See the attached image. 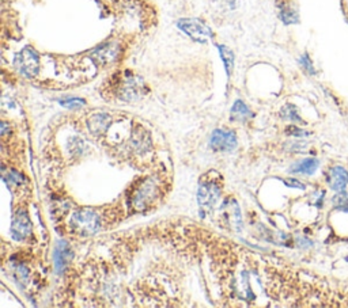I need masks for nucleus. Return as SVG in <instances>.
I'll return each instance as SVG.
<instances>
[{"label": "nucleus", "mask_w": 348, "mask_h": 308, "mask_svg": "<svg viewBox=\"0 0 348 308\" xmlns=\"http://www.w3.org/2000/svg\"><path fill=\"white\" fill-rule=\"evenodd\" d=\"M318 167V161L309 158V159H303V161L298 162L291 167V173H301V174L312 175Z\"/></svg>", "instance_id": "obj_16"}, {"label": "nucleus", "mask_w": 348, "mask_h": 308, "mask_svg": "<svg viewBox=\"0 0 348 308\" xmlns=\"http://www.w3.org/2000/svg\"><path fill=\"white\" fill-rule=\"evenodd\" d=\"M220 198V186L215 181L202 182L199 192H197V203L200 209L204 212H210L214 209L216 203Z\"/></svg>", "instance_id": "obj_5"}, {"label": "nucleus", "mask_w": 348, "mask_h": 308, "mask_svg": "<svg viewBox=\"0 0 348 308\" xmlns=\"http://www.w3.org/2000/svg\"><path fill=\"white\" fill-rule=\"evenodd\" d=\"M159 194V189L158 185L152 178L144 181L132 196V207L136 211H144L148 207H151V204L155 201V198Z\"/></svg>", "instance_id": "obj_3"}, {"label": "nucleus", "mask_w": 348, "mask_h": 308, "mask_svg": "<svg viewBox=\"0 0 348 308\" xmlns=\"http://www.w3.org/2000/svg\"><path fill=\"white\" fill-rule=\"evenodd\" d=\"M109 122L110 118L108 114H96L89 121V126L94 134H101L102 132H105Z\"/></svg>", "instance_id": "obj_14"}, {"label": "nucleus", "mask_w": 348, "mask_h": 308, "mask_svg": "<svg viewBox=\"0 0 348 308\" xmlns=\"http://www.w3.org/2000/svg\"><path fill=\"white\" fill-rule=\"evenodd\" d=\"M177 25L185 34H188L189 37L192 38L193 41L204 44L210 38H212L211 29L203 22H200L199 19H180Z\"/></svg>", "instance_id": "obj_6"}, {"label": "nucleus", "mask_w": 348, "mask_h": 308, "mask_svg": "<svg viewBox=\"0 0 348 308\" xmlns=\"http://www.w3.org/2000/svg\"><path fill=\"white\" fill-rule=\"evenodd\" d=\"M14 273H15V277H17V280H21V281H25L26 278H28V274L29 271L26 267L23 266V265H21V263H18V265H15L14 266Z\"/></svg>", "instance_id": "obj_23"}, {"label": "nucleus", "mask_w": 348, "mask_h": 308, "mask_svg": "<svg viewBox=\"0 0 348 308\" xmlns=\"http://www.w3.org/2000/svg\"><path fill=\"white\" fill-rule=\"evenodd\" d=\"M211 147L215 151H233L237 147V136L231 130L216 129L211 136Z\"/></svg>", "instance_id": "obj_8"}, {"label": "nucleus", "mask_w": 348, "mask_h": 308, "mask_svg": "<svg viewBox=\"0 0 348 308\" xmlns=\"http://www.w3.org/2000/svg\"><path fill=\"white\" fill-rule=\"evenodd\" d=\"M143 88H144V84H143L142 79L129 74V72L121 75L117 80V86H116L119 98L128 102L135 101V99L142 97Z\"/></svg>", "instance_id": "obj_2"}, {"label": "nucleus", "mask_w": 348, "mask_h": 308, "mask_svg": "<svg viewBox=\"0 0 348 308\" xmlns=\"http://www.w3.org/2000/svg\"><path fill=\"white\" fill-rule=\"evenodd\" d=\"M330 188L336 192H343L348 185V173L341 166H334L329 170L328 174Z\"/></svg>", "instance_id": "obj_11"}, {"label": "nucleus", "mask_w": 348, "mask_h": 308, "mask_svg": "<svg viewBox=\"0 0 348 308\" xmlns=\"http://www.w3.org/2000/svg\"><path fill=\"white\" fill-rule=\"evenodd\" d=\"M14 63L19 72L26 78H34L40 71V57L30 46L23 48L22 51L15 56Z\"/></svg>", "instance_id": "obj_4"}, {"label": "nucleus", "mask_w": 348, "mask_h": 308, "mask_svg": "<svg viewBox=\"0 0 348 308\" xmlns=\"http://www.w3.org/2000/svg\"><path fill=\"white\" fill-rule=\"evenodd\" d=\"M33 232V224L26 211H19L15 213L11 223V234L15 240H25Z\"/></svg>", "instance_id": "obj_7"}, {"label": "nucleus", "mask_w": 348, "mask_h": 308, "mask_svg": "<svg viewBox=\"0 0 348 308\" xmlns=\"http://www.w3.org/2000/svg\"><path fill=\"white\" fill-rule=\"evenodd\" d=\"M333 203H334V207L337 208V209L348 212V197H347V194L344 193V190L333 198Z\"/></svg>", "instance_id": "obj_19"}, {"label": "nucleus", "mask_w": 348, "mask_h": 308, "mask_svg": "<svg viewBox=\"0 0 348 308\" xmlns=\"http://www.w3.org/2000/svg\"><path fill=\"white\" fill-rule=\"evenodd\" d=\"M253 117V113L249 110L242 101H237L234 103L233 109H231V118L234 121H239V122H243V121L250 120Z\"/></svg>", "instance_id": "obj_15"}, {"label": "nucleus", "mask_w": 348, "mask_h": 308, "mask_svg": "<svg viewBox=\"0 0 348 308\" xmlns=\"http://www.w3.org/2000/svg\"><path fill=\"white\" fill-rule=\"evenodd\" d=\"M120 55V45L117 42H108L100 46L98 49L94 51L93 57L101 64H110L119 57Z\"/></svg>", "instance_id": "obj_9"}, {"label": "nucleus", "mask_w": 348, "mask_h": 308, "mask_svg": "<svg viewBox=\"0 0 348 308\" xmlns=\"http://www.w3.org/2000/svg\"><path fill=\"white\" fill-rule=\"evenodd\" d=\"M278 9H279L280 19H282L286 25L298 23V21H299V14H298V10L294 7L291 0H278Z\"/></svg>", "instance_id": "obj_12"}, {"label": "nucleus", "mask_w": 348, "mask_h": 308, "mask_svg": "<svg viewBox=\"0 0 348 308\" xmlns=\"http://www.w3.org/2000/svg\"><path fill=\"white\" fill-rule=\"evenodd\" d=\"M222 211H223L222 215L227 221V224L234 227L237 231L241 230V211H239L237 203L231 201V204H229V201H227L222 208Z\"/></svg>", "instance_id": "obj_13"}, {"label": "nucleus", "mask_w": 348, "mask_h": 308, "mask_svg": "<svg viewBox=\"0 0 348 308\" xmlns=\"http://www.w3.org/2000/svg\"><path fill=\"white\" fill-rule=\"evenodd\" d=\"M72 259V251L69 248L68 243L61 240L57 243L55 248V267L57 273H61L64 270L67 265L69 263V261Z\"/></svg>", "instance_id": "obj_10"}, {"label": "nucleus", "mask_w": 348, "mask_h": 308, "mask_svg": "<svg viewBox=\"0 0 348 308\" xmlns=\"http://www.w3.org/2000/svg\"><path fill=\"white\" fill-rule=\"evenodd\" d=\"M60 103L64 106V107L73 109V107H80V106L84 105V101L80 99V98H67L64 101H60Z\"/></svg>", "instance_id": "obj_22"}, {"label": "nucleus", "mask_w": 348, "mask_h": 308, "mask_svg": "<svg viewBox=\"0 0 348 308\" xmlns=\"http://www.w3.org/2000/svg\"><path fill=\"white\" fill-rule=\"evenodd\" d=\"M299 63H301V65L305 68V71H306L307 74H310V75L316 74V69H314V67H313V63L312 60H310L309 55H306V53L302 55V57L299 59Z\"/></svg>", "instance_id": "obj_20"}, {"label": "nucleus", "mask_w": 348, "mask_h": 308, "mask_svg": "<svg viewBox=\"0 0 348 308\" xmlns=\"http://www.w3.org/2000/svg\"><path fill=\"white\" fill-rule=\"evenodd\" d=\"M218 46V51H219L220 53V59L223 60V64H225V68H226V72H227V75H231V72H233V67H234V55L233 52L230 51L227 46H223V45H216Z\"/></svg>", "instance_id": "obj_17"}, {"label": "nucleus", "mask_w": 348, "mask_h": 308, "mask_svg": "<svg viewBox=\"0 0 348 308\" xmlns=\"http://www.w3.org/2000/svg\"><path fill=\"white\" fill-rule=\"evenodd\" d=\"M72 230L80 236H92L100 230V216L93 209H79L71 219Z\"/></svg>", "instance_id": "obj_1"}, {"label": "nucleus", "mask_w": 348, "mask_h": 308, "mask_svg": "<svg viewBox=\"0 0 348 308\" xmlns=\"http://www.w3.org/2000/svg\"><path fill=\"white\" fill-rule=\"evenodd\" d=\"M5 181L7 184L21 185L23 181V177L17 171H10L9 174H5Z\"/></svg>", "instance_id": "obj_21"}, {"label": "nucleus", "mask_w": 348, "mask_h": 308, "mask_svg": "<svg viewBox=\"0 0 348 308\" xmlns=\"http://www.w3.org/2000/svg\"><path fill=\"white\" fill-rule=\"evenodd\" d=\"M282 115H283V118H287V120H291V121H297V122H302V118L299 117V114H298V110L297 107L293 105H286L283 107V110H282Z\"/></svg>", "instance_id": "obj_18"}, {"label": "nucleus", "mask_w": 348, "mask_h": 308, "mask_svg": "<svg viewBox=\"0 0 348 308\" xmlns=\"http://www.w3.org/2000/svg\"><path fill=\"white\" fill-rule=\"evenodd\" d=\"M287 134L290 136H297V137H302V136H309V132H305L302 129H298L297 126H290L287 129Z\"/></svg>", "instance_id": "obj_24"}]
</instances>
